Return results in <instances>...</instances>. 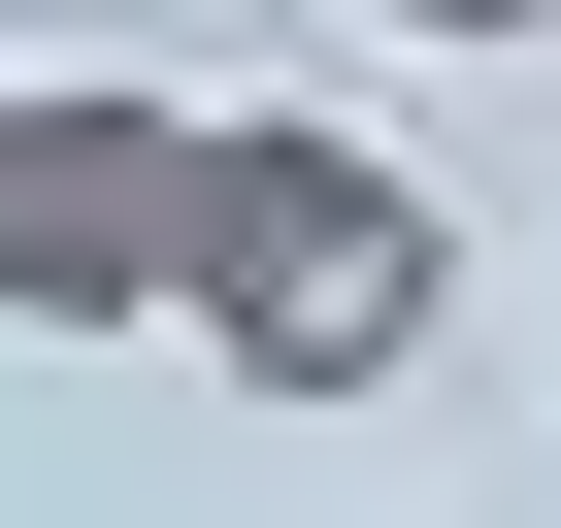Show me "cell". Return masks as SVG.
Instances as JSON below:
<instances>
[{"label": "cell", "mask_w": 561, "mask_h": 528, "mask_svg": "<svg viewBox=\"0 0 561 528\" xmlns=\"http://www.w3.org/2000/svg\"><path fill=\"white\" fill-rule=\"evenodd\" d=\"M430 298H462V198H430L397 133H198V298H165V331H198L231 397L331 429V397L430 364Z\"/></svg>", "instance_id": "6da1fadb"}, {"label": "cell", "mask_w": 561, "mask_h": 528, "mask_svg": "<svg viewBox=\"0 0 561 528\" xmlns=\"http://www.w3.org/2000/svg\"><path fill=\"white\" fill-rule=\"evenodd\" d=\"M198 298V100L0 67V331H165Z\"/></svg>", "instance_id": "7a4b0ae2"}, {"label": "cell", "mask_w": 561, "mask_h": 528, "mask_svg": "<svg viewBox=\"0 0 561 528\" xmlns=\"http://www.w3.org/2000/svg\"><path fill=\"white\" fill-rule=\"evenodd\" d=\"M364 34H561V0H364Z\"/></svg>", "instance_id": "3957f363"}]
</instances>
